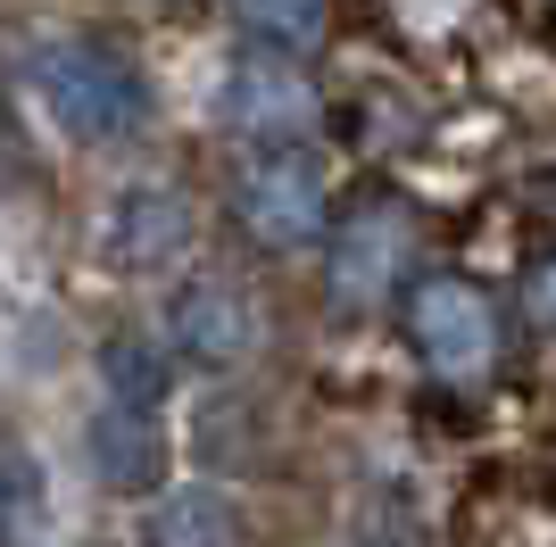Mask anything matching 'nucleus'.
<instances>
[{
    "label": "nucleus",
    "instance_id": "15",
    "mask_svg": "<svg viewBox=\"0 0 556 547\" xmlns=\"http://www.w3.org/2000/svg\"><path fill=\"white\" fill-rule=\"evenodd\" d=\"M92 547H100V539H92Z\"/></svg>",
    "mask_w": 556,
    "mask_h": 547
},
{
    "label": "nucleus",
    "instance_id": "7",
    "mask_svg": "<svg viewBox=\"0 0 556 547\" xmlns=\"http://www.w3.org/2000/svg\"><path fill=\"white\" fill-rule=\"evenodd\" d=\"M307 84L291 67H275V59H241L232 67V84H225V116L241 125V133H257V141H291L307 125Z\"/></svg>",
    "mask_w": 556,
    "mask_h": 547
},
{
    "label": "nucleus",
    "instance_id": "3",
    "mask_svg": "<svg viewBox=\"0 0 556 547\" xmlns=\"http://www.w3.org/2000/svg\"><path fill=\"white\" fill-rule=\"evenodd\" d=\"M407 332H416L424 365L441 382H482L490 357H498V316L465 274H432V282L407 291Z\"/></svg>",
    "mask_w": 556,
    "mask_h": 547
},
{
    "label": "nucleus",
    "instance_id": "14",
    "mask_svg": "<svg viewBox=\"0 0 556 547\" xmlns=\"http://www.w3.org/2000/svg\"><path fill=\"white\" fill-rule=\"evenodd\" d=\"M0 150H9V125H0Z\"/></svg>",
    "mask_w": 556,
    "mask_h": 547
},
{
    "label": "nucleus",
    "instance_id": "2",
    "mask_svg": "<svg viewBox=\"0 0 556 547\" xmlns=\"http://www.w3.org/2000/svg\"><path fill=\"white\" fill-rule=\"evenodd\" d=\"M232 216H241V232H250L257 250H307L316 232H325V175L300 158V150H257L250 166H241V182H232Z\"/></svg>",
    "mask_w": 556,
    "mask_h": 547
},
{
    "label": "nucleus",
    "instance_id": "4",
    "mask_svg": "<svg viewBox=\"0 0 556 547\" xmlns=\"http://www.w3.org/2000/svg\"><path fill=\"white\" fill-rule=\"evenodd\" d=\"M257 341H266V307H257L250 282H232V274L184 282V298H175V348H184L191 365L232 373V365L257 357Z\"/></svg>",
    "mask_w": 556,
    "mask_h": 547
},
{
    "label": "nucleus",
    "instance_id": "10",
    "mask_svg": "<svg viewBox=\"0 0 556 547\" xmlns=\"http://www.w3.org/2000/svg\"><path fill=\"white\" fill-rule=\"evenodd\" d=\"M42 531V465L25 440L0 432V547H17Z\"/></svg>",
    "mask_w": 556,
    "mask_h": 547
},
{
    "label": "nucleus",
    "instance_id": "12",
    "mask_svg": "<svg viewBox=\"0 0 556 547\" xmlns=\"http://www.w3.org/2000/svg\"><path fill=\"white\" fill-rule=\"evenodd\" d=\"M241 17L266 50H316L325 42V0H241Z\"/></svg>",
    "mask_w": 556,
    "mask_h": 547
},
{
    "label": "nucleus",
    "instance_id": "9",
    "mask_svg": "<svg viewBox=\"0 0 556 547\" xmlns=\"http://www.w3.org/2000/svg\"><path fill=\"white\" fill-rule=\"evenodd\" d=\"M92 456H100V481H109V489H150V481H159V432H150V415L109 407L100 432H92Z\"/></svg>",
    "mask_w": 556,
    "mask_h": 547
},
{
    "label": "nucleus",
    "instance_id": "13",
    "mask_svg": "<svg viewBox=\"0 0 556 547\" xmlns=\"http://www.w3.org/2000/svg\"><path fill=\"white\" fill-rule=\"evenodd\" d=\"M523 307H532L540 332H556V257H548V266H532V282H523Z\"/></svg>",
    "mask_w": 556,
    "mask_h": 547
},
{
    "label": "nucleus",
    "instance_id": "6",
    "mask_svg": "<svg viewBox=\"0 0 556 547\" xmlns=\"http://www.w3.org/2000/svg\"><path fill=\"white\" fill-rule=\"evenodd\" d=\"M184 191H166V182H134V191H116L109 207V257L116 266H166V257L184 250Z\"/></svg>",
    "mask_w": 556,
    "mask_h": 547
},
{
    "label": "nucleus",
    "instance_id": "1",
    "mask_svg": "<svg viewBox=\"0 0 556 547\" xmlns=\"http://www.w3.org/2000/svg\"><path fill=\"white\" fill-rule=\"evenodd\" d=\"M25 84H34V100L50 109V125L75 141H125L150 116V84H141V67L125 59V50L109 42H42L34 50V67H25Z\"/></svg>",
    "mask_w": 556,
    "mask_h": 547
},
{
    "label": "nucleus",
    "instance_id": "11",
    "mask_svg": "<svg viewBox=\"0 0 556 547\" xmlns=\"http://www.w3.org/2000/svg\"><path fill=\"white\" fill-rule=\"evenodd\" d=\"M100 373H109V407H134V415H150V407L166 398V357H159L150 341H134V332H116V341H109Z\"/></svg>",
    "mask_w": 556,
    "mask_h": 547
},
{
    "label": "nucleus",
    "instance_id": "5",
    "mask_svg": "<svg viewBox=\"0 0 556 547\" xmlns=\"http://www.w3.org/2000/svg\"><path fill=\"white\" fill-rule=\"evenodd\" d=\"M399 274H407V216L382 207V200L341 216V241H332V307L366 316V307H382L399 291Z\"/></svg>",
    "mask_w": 556,
    "mask_h": 547
},
{
    "label": "nucleus",
    "instance_id": "8",
    "mask_svg": "<svg viewBox=\"0 0 556 547\" xmlns=\"http://www.w3.org/2000/svg\"><path fill=\"white\" fill-rule=\"evenodd\" d=\"M150 547H250V531L216 481H184L150 506Z\"/></svg>",
    "mask_w": 556,
    "mask_h": 547
}]
</instances>
